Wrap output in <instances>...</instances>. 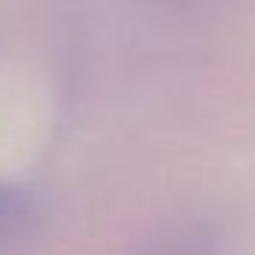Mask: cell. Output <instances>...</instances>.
Here are the masks:
<instances>
[{
    "label": "cell",
    "instance_id": "obj_2",
    "mask_svg": "<svg viewBox=\"0 0 255 255\" xmlns=\"http://www.w3.org/2000/svg\"><path fill=\"white\" fill-rule=\"evenodd\" d=\"M147 255H210V240L201 231H183L174 237H165L162 243H156Z\"/></svg>",
    "mask_w": 255,
    "mask_h": 255
},
{
    "label": "cell",
    "instance_id": "obj_1",
    "mask_svg": "<svg viewBox=\"0 0 255 255\" xmlns=\"http://www.w3.org/2000/svg\"><path fill=\"white\" fill-rule=\"evenodd\" d=\"M30 225V201L15 186H0V246H9Z\"/></svg>",
    "mask_w": 255,
    "mask_h": 255
}]
</instances>
